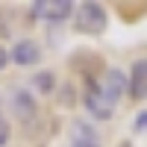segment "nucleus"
Returning <instances> with one entry per match:
<instances>
[{
  "label": "nucleus",
  "mask_w": 147,
  "mask_h": 147,
  "mask_svg": "<svg viewBox=\"0 0 147 147\" xmlns=\"http://www.w3.org/2000/svg\"><path fill=\"white\" fill-rule=\"evenodd\" d=\"M12 103H15V112L21 121H30L35 115V100H32V91L27 88H18L15 94H12Z\"/></svg>",
  "instance_id": "obj_7"
},
{
  "label": "nucleus",
  "mask_w": 147,
  "mask_h": 147,
  "mask_svg": "<svg viewBox=\"0 0 147 147\" xmlns=\"http://www.w3.org/2000/svg\"><path fill=\"white\" fill-rule=\"evenodd\" d=\"M32 18H44V21H65L68 15H74V3L71 0H35L30 6Z\"/></svg>",
  "instance_id": "obj_2"
},
{
  "label": "nucleus",
  "mask_w": 147,
  "mask_h": 147,
  "mask_svg": "<svg viewBox=\"0 0 147 147\" xmlns=\"http://www.w3.org/2000/svg\"><path fill=\"white\" fill-rule=\"evenodd\" d=\"M74 27H77L80 32H88V35L103 32V27H106V9L100 3H80V9L74 6Z\"/></svg>",
  "instance_id": "obj_1"
},
{
  "label": "nucleus",
  "mask_w": 147,
  "mask_h": 147,
  "mask_svg": "<svg viewBox=\"0 0 147 147\" xmlns=\"http://www.w3.org/2000/svg\"><path fill=\"white\" fill-rule=\"evenodd\" d=\"M97 88H100L109 100H118L121 94H124V88H127V77H124V71H118V68H109L106 74H103V80L97 82Z\"/></svg>",
  "instance_id": "obj_5"
},
{
  "label": "nucleus",
  "mask_w": 147,
  "mask_h": 147,
  "mask_svg": "<svg viewBox=\"0 0 147 147\" xmlns=\"http://www.w3.org/2000/svg\"><path fill=\"white\" fill-rule=\"evenodd\" d=\"M9 59L15 65H32V62H38V44L30 41V38H21V41H15Z\"/></svg>",
  "instance_id": "obj_6"
},
{
  "label": "nucleus",
  "mask_w": 147,
  "mask_h": 147,
  "mask_svg": "<svg viewBox=\"0 0 147 147\" xmlns=\"http://www.w3.org/2000/svg\"><path fill=\"white\" fill-rule=\"evenodd\" d=\"M9 141V124H6V118H3V112H0V147H3Z\"/></svg>",
  "instance_id": "obj_10"
},
{
  "label": "nucleus",
  "mask_w": 147,
  "mask_h": 147,
  "mask_svg": "<svg viewBox=\"0 0 147 147\" xmlns=\"http://www.w3.org/2000/svg\"><path fill=\"white\" fill-rule=\"evenodd\" d=\"M121 147H129V141H124V144H121Z\"/></svg>",
  "instance_id": "obj_13"
},
{
  "label": "nucleus",
  "mask_w": 147,
  "mask_h": 147,
  "mask_svg": "<svg viewBox=\"0 0 147 147\" xmlns=\"http://www.w3.org/2000/svg\"><path fill=\"white\" fill-rule=\"evenodd\" d=\"M6 65H9V53H6V50H3V47H0V71H3V68H6Z\"/></svg>",
  "instance_id": "obj_12"
},
{
  "label": "nucleus",
  "mask_w": 147,
  "mask_h": 147,
  "mask_svg": "<svg viewBox=\"0 0 147 147\" xmlns=\"http://www.w3.org/2000/svg\"><path fill=\"white\" fill-rule=\"evenodd\" d=\"M136 129H138V132H147V112H141V115L136 118Z\"/></svg>",
  "instance_id": "obj_11"
},
{
  "label": "nucleus",
  "mask_w": 147,
  "mask_h": 147,
  "mask_svg": "<svg viewBox=\"0 0 147 147\" xmlns=\"http://www.w3.org/2000/svg\"><path fill=\"white\" fill-rule=\"evenodd\" d=\"M127 88H129L132 100H147V59H138V62L132 65Z\"/></svg>",
  "instance_id": "obj_4"
},
{
  "label": "nucleus",
  "mask_w": 147,
  "mask_h": 147,
  "mask_svg": "<svg viewBox=\"0 0 147 147\" xmlns=\"http://www.w3.org/2000/svg\"><path fill=\"white\" fill-rule=\"evenodd\" d=\"M85 106H88V112H91L94 118H109L115 103L97 88V82H88V88H85Z\"/></svg>",
  "instance_id": "obj_3"
},
{
  "label": "nucleus",
  "mask_w": 147,
  "mask_h": 147,
  "mask_svg": "<svg viewBox=\"0 0 147 147\" xmlns=\"http://www.w3.org/2000/svg\"><path fill=\"white\" fill-rule=\"evenodd\" d=\"M71 147H100V144H97V136H94V129L88 124H77V127H74Z\"/></svg>",
  "instance_id": "obj_8"
},
{
  "label": "nucleus",
  "mask_w": 147,
  "mask_h": 147,
  "mask_svg": "<svg viewBox=\"0 0 147 147\" xmlns=\"http://www.w3.org/2000/svg\"><path fill=\"white\" fill-rule=\"evenodd\" d=\"M32 82H35V88H38V91H50V88H53V74H38Z\"/></svg>",
  "instance_id": "obj_9"
}]
</instances>
